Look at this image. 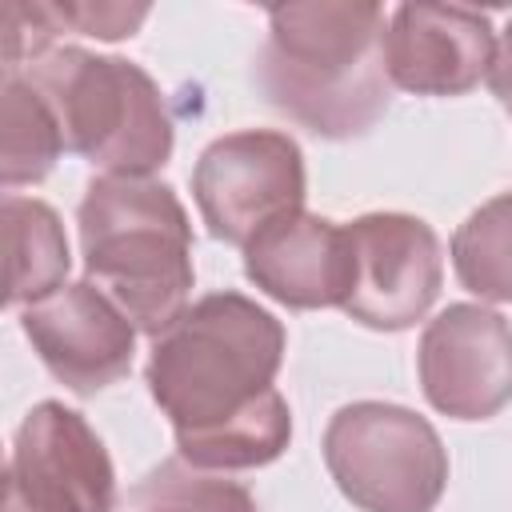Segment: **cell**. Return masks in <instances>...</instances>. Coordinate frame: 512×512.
Wrapping results in <instances>:
<instances>
[{"mask_svg":"<svg viewBox=\"0 0 512 512\" xmlns=\"http://www.w3.org/2000/svg\"><path fill=\"white\" fill-rule=\"evenodd\" d=\"M268 24L256 80L296 124L320 136H360L388 112L384 8L284 4L268 12Z\"/></svg>","mask_w":512,"mask_h":512,"instance_id":"obj_1","label":"cell"},{"mask_svg":"<svg viewBox=\"0 0 512 512\" xmlns=\"http://www.w3.org/2000/svg\"><path fill=\"white\" fill-rule=\"evenodd\" d=\"M88 280L148 336L168 332L192 292V228L176 192L148 176H100L80 200Z\"/></svg>","mask_w":512,"mask_h":512,"instance_id":"obj_2","label":"cell"},{"mask_svg":"<svg viewBox=\"0 0 512 512\" xmlns=\"http://www.w3.org/2000/svg\"><path fill=\"white\" fill-rule=\"evenodd\" d=\"M280 356L284 328L264 308L236 292H212L156 336L148 388L176 436H192L272 392Z\"/></svg>","mask_w":512,"mask_h":512,"instance_id":"obj_3","label":"cell"},{"mask_svg":"<svg viewBox=\"0 0 512 512\" xmlns=\"http://www.w3.org/2000/svg\"><path fill=\"white\" fill-rule=\"evenodd\" d=\"M52 108L64 148L108 168V176H148L172 152V120L160 88L128 60L84 48H52L24 76Z\"/></svg>","mask_w":512,"mask_h":512,"instance_id":"obj_4","label":"cell"},{"mask_svg":"<svg viewBox=\"0 0 512 512\" xmlns=\"http://www.w3.org/2000/svg\"><path fill=\"white\" fill-rule=\"evenodd\" d=\"M340 492L364 512H428L448 480V456L428 420L396 404H348L324 432Z\"/></svg>","mask_w":512,"mask_h":512,"instance_id":"obj_5","label":"cell"},{"mask_svg":"<svg viewBox=\"0 0 512 512\" xmlns=\"http://www.w3.org/2000/svg\"><path fill=\"white\" fill-rule=\"evenodd\" d=\"M116 472L100 436L80 412L44 400L36 404L4 464L0 512H112Z\"/></svg>","mask_w":512,"mask_h":512,"instance_id":"obj_6","label":"cell"},{"mask_svg":"<svg viewBox=\"0 0 512 512\" xmlns=\"http://www.w3.org/2000/svg\"><path fill=\"white\" fill-rule=\"evenodd\" d=\"M192 192L200 216L216 240L248 244L272 220L300 212L304 200V160L296 140L284 132H232L204 148Z\"/></svg>","mask_w":512,"mask_h":512,"instance_id":"obj_7","label":"cell"},{"mask_svg":"<svg viewBox=\"0 0 512 512\" xmlns=\"http://www.w3.org/2000/svg\"><path fill=\"white\" fill-rule=\"evenodd\" d=\"M348 232V288L340 308L368 328H408L440 288L436 232L400 212L360 216Z\"/></svg>","mask_w":512,"mask_h":512,"instance_id":"obj_8","label":"cell"},{"mask_svg":"<svg viewBox=\"0 0 512 512\" xmlns=\"http://www.w3.org/2000/svg\"><path fill=\"white\" fill-rule=\"evenodd\" d=\"M424 396L460 420H484L512 400V328L500 312L452 304L420 340Z\"/></svg>","mask_w":512,"mask_h":512,"instance_id":"obj_9","label":"cell"},{"mask_svg":"<svg viewBox=\"0 0 512 512\" xmlns=\"http://www.w3.org/2000/svg\"><path fill=\"white\" fill-rule=\"evenodd\" d=\"M24 332L48 372L72 392H100L128 376L136 324L92 280L64 284L60 292L24 308Z\"/></svg>","mask_w":512,"mask_h":512,"instance_id":"obj_10","label":"cell"},{"mask_svg":"<svg viewBox=\"0 0 512 512\" xmlns=\"http://www.w3.org/2000/svg\"><path fill=\"white\" fill-rule=\"evenodd\" d=\"M496 36L484 12L452 4H404L384 36V68L396 88L456 96L488 76Z\"/></svg>","mask_w":512,"mask_h":512,"instance_id":"obj_11","label":"cell"},{"mask_svg":"<svg viewBox=\"0 0 512 512\" xmlns=\"http://www.w3.org/2000/svg\"><path fill=\"white\" fill-rule=\"evenodd\" d=\"M244 272L288 308L340 304L348 288V232L312 212H288L244 244Z\"/></svg>","mask_w":512,"mask_h":512,"instance_id":"obj_12","label":"cell"},{"mask_svg":"<svg viewBox=\"0 0 512 512\" xmlns=\"http://www.w3.org/2000/svg\"><path fill=\"white\" fill-rule=\"evenodd\" d=\"M4 256L8 304H36L64 288L68 240L56 212L32 196H4Z\"/></svg>","mask_w":512,"mask_h":512,"instance_id":"obj_13","label":"cell"},{"mask_svg":"<svg viewBox=\"0 0 512 512\" xmlns=\"http://www.w3.org/2000/svg\"><path fill=\"white\" fill-rule=\"evenodd\" d=\"M288 436H292V416H288L284 396L272 388L244 412L228 416L224 424H212L192 436H176V448H180V460L208 468V472L212 468H256V464L276 460Z\"/></svg>","mask_w":512,"mask_h":512,"instance_id":"obj_14","label":"cell"},{"mask_svg":"<svg viewBox=\"0 0 512 512\" xmlns=\"http://www.w3.org/2000/svg\"><path fill=\"white\" fill-rule=\"evenodd\" d=\"M64 148L60 124L44 96L20 80L4 76V104H0V172L4 184L40 180Z\"/></svg>","mask_w":512,"mask_h":512,"instance_id":"obj_15","label":"cell"},{"mask_svg":"<svg viewBox=\"0 0 512 512\" xmlns=\"http://www.w3.org/2000/svg\"><path fill=\"white\" fill-rule=\"evenodd\" d=\"M452 264L464 288L476 296L512 300V192L488 200L460 224L452 240Z\"/></svg>","mask_w":512,"mask_h":512,"instance_id":"obj_16","label":"cell"},{"mask_svg":"<svg viewBox=\"0 0 512 512\" xmlns=\"http://www.w3.org/2000/svg\"><path fill=\"white\" fill-rule=\"evenodd\" d=\"M136 508H176V512H256L248 488L212 476L188 460H168L140 480L132 492Z\"/></svg>","mask_w":512,"mask_h":512,"instance_id":"obj_17","label":"cell"},{"mask_svg":"<svg viewBox=\"0 0 512 512\" xmlns=\"http://www.w3.org/2000/svg\"><path fill=\"white\" fill-rule=\"evenodd\" d=\"M56 8V20L64 28H76L84 36H104V40H116V36H132L136 24L148 16L144 4H52Z\"/></svg>","mask_w":512,"mask_h":512,"instance_id":"obj_18","label":"cell"},{"mask_svg":"<svg viewBox=\"0 0 512 512\" xmlns=\"http://www.w3.org/2000/svg\"><path fill=\"white\" fill-rule=\"evenodd\" d=\"M488 84L500 96V104L512 112V24L504 28V40L496 44V56H492V68H488Z\"/></svg>","mask_w":512,"mask_h":512,"instance_id":"obj_19","label":"cell"},{"mask_svg":"<svg viewBox=\"0 0 512 512\" xmlns=\"http://www.w3.org/2000/svg\"><path fill=\"white\" fill-rule=\"evenodd\" d=\"M140 512H176V508H140Z\"/></svg>","mask_w":512,"mask_h":512,"instance_id":"obj_20","label":"cell"}]
</instances>
